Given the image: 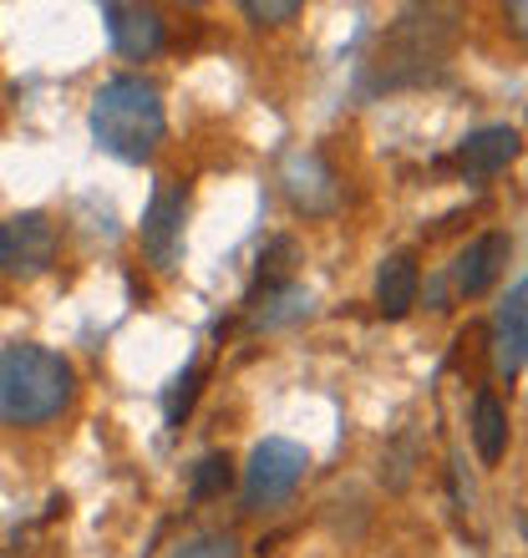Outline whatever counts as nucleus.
<instances>
[{
  "label": "nucleus",
  "mask_w": 528,
  "mask_h": 558,
  "mask_svg": "<svg viewBox=\"0 0 528 558\" xmlns=\"http://www.w3.org/2000/svg\"><path fill=\"white\" fill-rule=\"evenodd\" d=\"M518 153H524V137H518L508 122H499V128H478V133L463 137L457 153H453V162L472 178H493V173H503Z\"/></svg>",
  "instance_id": "11"
},
{
  "label": "nucleus",
  "mask_w": 528,
  "mask_h": 558,
  "mask_svg": "<svg viewBox=\"0 0 528 558\" xmlns=\"http://www.w3.org/2000/svg\"><path fill=\"white\" fill-rule=\"evenodd\" d=\"M57 265V223L46 214H15L5 229V269L21 279H36Z\"/></svg>",
  "instance_id": "7"
},
{
  "label": "nucleus",
  "mask_w": 528,
  "mask_h": 558,
  "mask_svg": "<svg viewBox=\"0 0 528 558\" xmlns=\"http://www.w3.org/2000/svg\"><path fill=\"white\" fill-rule=\"evenodd\" d=\"M508 254H514V239L503 234V229H488V234H478L468 250L457 254L453 290L463 294V300H478V294H488L493 284H499L503 265H508Z\"/></svg>",
  "instance_id": "9"
},
{
  "label": "nucleus",
  "mask_w": 528,
  "mask_h": 558,
  "mask_svg": "<svg viewBox=\"0 0 528 558\" xmlns=\"http://www.w3.org/2000/svg\"><path fill=\"white\" fill-rule=\"evenodd\" d=\"M244 15H250L254 26H279V21L300 15V0H244Z\"/></svg>",
  "instance_id": "17"
},
{
  "label": "nucleus",
  "mask_w": 528,
  "mask_h": 558,
  "mask_svg": "<svg viewBox=\"0 0 528 558\" xmlns=\"http://www.w3.org/2000/svg\"><path fill=\"white\" fill-rule=\"evenodd\" d=\"M310 457L300 441L290 437H264L260 447L250 452V468H244V508L250 513H260V508H275V502H285L300 487V477H305Z\"/></svg>",
  "instance_id": "4"
},
{
  "label": "nucleus",
  "mask_w": 528,
  "mask_h": 558,
  "mask_svg": "<svg viewBox=\"0 0 528 558\" xmlns=\"http://www.w3.org/2000/svg\"><path fill=\"white\" fill-rule=\"evenodd\" d=\"M76 397V371L61 351L11 340L0 345V426H41Z\"/></svg>",
  "instance_id": "2"
},
{
  "label": "nucleus",
  "mask_w": 528,
  "mask_h": 558,
  "mask_svg": "<svg viewBox=\"0 0 528 558\" xmlns=\"http://www.w3.org/2000/svg\"><path fill=\"white\" fill-rule=\"evenodd\" d=\"M199 381H204V371L199 366H189L183 376H178L173 386H168V401H163V412H168V426H178L183 416H189V407H193V397H199Z\"/></svg>",
  "instance_id": "16"
},
{
  "label": "nucleus",
  "mask_w": 528,
  "mask_h": 558,
  "mask_svg": "<svg viewBox=\"0 0 528 558\" xmlns=\"http://www.w3.org/2000/svg\"><path fill=\"white\" fill-rule=\"evenodd\" d=\"M417 290H422V269H417V254L401 250L392 259H382L376 269V310L386 320H401L411 305H417Z\"/></svg>",
  "instance_id": "12"
},
{
  "label": "nucleus",
  "mask_w": 528,
  "mask_h": 558,
  "mask_svg": "<svg viewBox=\"0 0 528 558\" xmlns=\"http://www.w3.org/2000/svg\"><path fill=\"white\" fill-rule=\"evenodd\" d=\"M472 447L488 468H499L508 452V412L493 391H478V401H472Z\"/></svg>",
  "instance_id": "13"
},
{
  "label": "nucleus",
  "mask_w": 528,
  "mask_h": 558,
  "mask_svg": "<svg viewBox=\"0 0 528 558\" xmlns=\"http://www.w3.org/2000/svg\"><path fill=\"white\" fill-rule=\"evenodd\" d=\"M488 345H493V371L503 381H514V376L528 371V279H518L514 290L503 294L493 330H488Z\"/></svg>",
  "instance_id": "6"
},
{
  "label": "nucleus",
  "mask_w": 528,
  "mask_h": 558,
  "mask_svg": "<svg viewBox=\"0 0 528 558\" xmlns=\"http://www.w3.org/2000/svg\"><path fill=\"white\" fill-rule=\"evenodd\" d=\"M503 15H508V31H514V36H524V41H528V0H514V5H508V11H503Z\"/></svg>",
  "instance_id": "19"
},
{
  "label": "nucleus",
  "mask_w": 528,
  "mask_h": 558,
  "mask_svg": "<svg viewBox=\"0 0 528 558\" xmlns=\"http://www.w3.org/2000/svg\"><path fill=\"white\" fill-rule=\"evenodd\" d=\"M0 269H5V229H0Z\"/></svg>",
  "instance_id": "20"
},
{
  "label": "nucleus",
  "mask_w": 528,
  "mask_h": 558,
  "mask_svg": "<svg viewBox=\"0 0 528 558\" xmlns=\"http://www.w3.org/2000/svg\"><path fill=\"white\" fill-rule=\"evenodd\" d=\"M229 487H235V462H229V452L199 457V468H193V477H189V498L214 502V498H224Z\"/></svg>",
  "instance_id": "14"
},
{
  "label": "nucleus",
  "mask_w": 528,
  "mask_h": 558,
  "mask_svg": "<svg viewBox=\"0 0 528 558\" xmlns=\"http://www.w3.org/2000/svg\"><path fill=\"white\" fill-rule=\"evenodd\" d=\"M163 133H168V112H163L158 82L128 72L97 87V97H92V137H97L103 153H112L122 162H143L153 158Z\"/></svg>",
  "instance_id": "3"
},
{
  "label": "nucleus",
  "mask_w": 528,
  "mask_h": 558,
  "mask_svg": "<svg viewBox=\"0 0 528 558\" xmlns=\"http://www.w3.org/2000/svg\"><path fill=\"white\" fill-rule=\"evenodd\" d=\"M103 21H107V36L118 46L128 61H147L158 57L163 41H168V26L153 5H122V0H107L103 5Z\"/></svg>",
  "instance_id": "8"
},
{
  "label": "nucleus",
  "mask_w": 528,
  "mask_h": 558,
  "mask_svg": "<svg viewBox=\"0 0 528 558\" xmlns=\"http://www.w3.org/2000/svg\"><path fill=\"white\" fill-rule=\"evenodd\" d=\"M178 558H235V538H199V544H189Z\"/></svg>",
  "instance_id": "18"
},
{
  "label": "nucleus",
  "mask_w": 528,
  "mask_h": 558,
  "mask_svg": "<svg viewBox=\"0 0 528 558\" xmlns=\"http://www.w3.org/2000/svg\"><path fill=\"white\" fill-rule=\"evenodd\" d=\"M183 219H189V189L183 183H163L143 214V254L158 269H173L183 254Z\"/></svg>",
  "instance_id": "5"
},
{
  "label": "nucleus",
  "mask_w": 528,
  "mask_h": 558,
  "mask_svg": "<svg viewBox=\"0 0 528 558\" xmlns=\"http://www.w3.org/2000/svg\"><path fill=\"white\" fill-rule=\"evenodd\" d=\"M457 46V11L453 5H407L392 26L376 36V51L367 57V87L396 92L417 87L447 66Z\"/></svg>",
  "instance_id": "1"
},
{
  "label": "nucleus",
  "mask_w": 528,
  "mask_h": 558,
  "mask_svg": "<svg viewBox=\"0 0 528 558\" xmlns=\"http://www.w3.org/2000/svg\"><path fill=\"white\" fill-rule=\"evenodd\" d=\"M279 183H285V198H290L300 214H331L340 198L336 173L321 153H290L285 168H279Z\"/></svg>",
  "instance_id": "10"
},
{
  "label": "nucleus",
  "mask_w": 528,
  "mask_h": 558,
  "mask_svg": "<svg viewBox=\"0 0 528 558\" xmlns=\"http://www.w3.org/2000/svg\"><path fill=\"white\" fill-rule=\"evenodd\" d=\"M264 305H269V310H254V325L275 330V325L300 320V315H305V310H310V290H300V284H275V290L264 294Z\"/></svg>",
  "instance_id": "15"
}]
</instances>
